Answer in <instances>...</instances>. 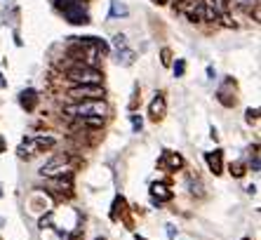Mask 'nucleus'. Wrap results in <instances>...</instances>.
Returning a JSON list of instances; mask_svg holds the SVG:
<instances>
[{
    "mask_svg": "<svg viewBox=\"0 0 261 240\" xmlns=\"http://www.w3.org/2000/svg\"><path fill=\"white\" fill-rule=\"evenodd\" d=\"M64 116H71L73 120L83 118H106L109 116V101L106 99H87V101H75L71 106H64Z\"/></svg>",
    "mask_w": 261,
    "mask_h": 240,
    "instance_id": "nucleus-1",
    "label": "nucleus"
},
{
    "mask_svg": "<svg viewBox=\"0 0 261 240\" xmlns=\"http://www.w3.org/2000/svg\"><path fill=\"white\" fill-rule=\"evenodd\" d=\"M57 10L64 14L68 24L73 26H85L90 24V12H87L85 0H55Z\"/></svg>",
    "mask_w": 261,
    "mask_h": 240,
    "instance_id": "nucleus-2",
    "label": "nucleus"
},
{
    "mask_svg": "<svg viewBox=\"0 0 261 240\" xmlns=\"http://www.w3.org/2000/svg\"><path fill=\"white\" fill-rule=\"evenodd\" d=\"M64 73L68 80H73L75 85H101L103 83V71L97 66H83V64H71L64 66Z\"/></svg>",
    "mask_w": 261,
    "mask_h": 240,
    "instance_id": "nucleus-3",
    "label": "nucleus"
},
{
    "mask_svg": "<svg viewBox=\"0 0 261 240\" xmlns=\"http://www.w3.org/2000/svg\"><path fill=\"white\" fill-rule=\"evenodd\" d=\"M73 165H75V160H73L71 153H55L40 167V174L45 179H55V177H61V174H71Z\"/></svg>",
    "mask_w": 261,
    "mask_h": 240,
    "instance_id": "nucleus-4",
    "label": "nucleus"
},
{
    "mask_svg": "<svg viewBox=\"0 0 261 240\" xmlns=\"http://www.w3.org/2000/svg\"><path fill=\"white\" fill-rule=\"evenodd\" d=\"M57 144L55 137H47V135H40V137H26L24 142L19 144L17 153L19 158H33V155L38 153H45V151H49V148Z\"/></svg>",
    "mask_w": 261,
    "mask_h": 240,
    "instance_id": "nucleus-5",
    "label": "nucleus"
},
{
    "mask_svg": "<svg viewBox=\"0 0 261 240\" xmlns=\"http://www.w3.org/2000/svg\"><path fill=\"white\" fill-rule=\"evenodd\" d=\"M66 94L73 99V101H87V99H106V90H103V85H73Z\"/></svg>",
    "mask_w": 261,
    "mask_h": 240,
    "instance_id": "nucleus-6",
    "label": "nucleus"
},
{
    "mask_svg": "<svg viewBox=\"0 0 261 240\" xmlns=\"http://www.w3.org/2000/svg\"><path fill=\"white\" fill-rule=\"evenodd\" d=\"M174 10H179L181 14H186L189 21H193V24L205 21V0H181Z\"/></svg>",
    "mask_w": 261,
    "mask_h": 240,
    "instance_id": "nucleus-7",
    "label": "nucleus"
},
{
    "mask_svg": "<svg viewBox=\"0 0 261 240\" xmlns=\"http://www.w3.org/2000/svg\"><path fill=\"white\" fill-rule=\"evenodd\" d=\"M186 165V160H184L181 153H174V151H163L158 160V167L160 170H167V172H176V170H181Z\"/></svg>",
    "mask_w": 261,
    "mask_h": 240,
    "instance_id": "nucleus-8",
    "label": "nucleus"
},
{
    "mask_svg": "<svg viewBox=\"0 0 261 240\" xmlns=\"http://www.w3.org/2000/svg\"><path fill=\"white\" fill-rule=\"evenodd\" d=\"M165 116H167V99H165V92H155L151 106H148V118H151V123H160Z\"/></svg>",
    "mask_w": 261,
    "mask_h": 240,
    "instance_id": "nucleus-9",
    "label": "nucleus"
},
{
    "mask_svg": "<svg viewBox=\"0 0 261 240\" xmlns=\"http://www.w3.org/2000/svg\"><path fill=\"white\" fill-rule=\"evenodd\" d=\"M174 193L170 191V184H165V181H155L151 186V200L153 205H163V203H170Z\"/></svg>",
    "mask_w": 261,
    "mask_h": 240,
    "instance_id": "nucleus-10",
    "label": "nucleus"
},
{
    "mask_svg": "<svg viewBox=\"0 0 261 240\" xmlns=\"http://www.w3.org/2000/svg\"><path fill=\"white\" fill-rule=\"evenodd\" d=\"M205 163L214 177H221V174H224V151H221V148L205 153Z\"/></svg>",
    "mask_w": 261,
    "mask_h": 240,
    "instance_id": "nucleus-11",
    "label": "nucleus"
},
{
    "mask_svg": "<svg viewBox=\"0 0 261 240\" xmlns=\"http://www.w3.org/2000/svg\"><path fill=\"white\" fill-rule=\"evenodd\" d=\"M19 104H21V109H26V111H36L38 106V92L36 90H24V92L19 94Z\"/></svg>",
    "mask_w": 261,
    "mask_h": 240,
    "instance_id": "nucleus-12",
    "label": "nucleus"
},
{
    "mask_svg": "<svg viewBox=\"0 0 261 240\" xmlns=\"http://www.w3.org/2000/svg\"><path fill=\"white\" fill-rule=\"evenodd\" d=\"M118 17H129V7L120 0H113L109 10V19H118Z\"/></svg>",
    "mask_w": 261,
    "mask_h": 240,
    "instance_id": "nucleus-13",
    "label": "nucleus"
},
{
    "mask_svg": "<svg viewBox=\"0 0 261 240\" xmlns=\"http://www.w3.org/2000/svg\"><path fill=\"white\" fill-rule=\"evenodd\" d=\"M125 215H127V203H125V198H122V196H118L116 203H113L111 219H113V222H118V217H120V219H125Z\"/></svg>",
    "mask_w": 261,
    "mask_h": 240,
    "instance_id": "nucleus-14",
    "label": "nucleus"
},
{
    "mask_svg": "<svg viewBox=\"0 0 261 240\" xmlns=\"http://www.w3.org/2000/svg\"><path fill=\"white\" fill-rule=\"evenodd\" d=\"M217 99H219V104L226 106V109H231V106H236V104H238L236 94H228V92L224 90V87H219V90H217Z\"/></svg>",
    "mask_w": 261,
    "mask_h": 240,
    "instance_id": "nucleus-15",
    "label": "nucleus"
},
{
    "mask_svg": "<svg viewBox=\"0 0 261 240\" xmlns=\"http://www.w3.org/2000/svg\"><path fill=\"white\" fill-rule=\"evenodd\" d=\"M228 3H231V7L240 10V12H249L254 5H259V0H228Z\"/></svg>",
    "mask_w": 261,
    "mask_h": 240,
    "instance_id": "nucleus-16",
    "label": "nucleus"
},
{
    "mask_svg": "<svg viewBox=\"0 0 261 240\" xmlns=\"http://www.w3.org/2000/svg\"><path fill=\"white\" fill-rule=\"evenodd\" d=\"M134 57H137V55H134L132 49L125 47V49H120V52H118V59H116V62H118V64H122V66H132Z\"/></svg>",
    "mask_w": 261,
    "mask_h": 240,
    "instance_id": "nucleus-17",
    "label": "nucleus"
},
{
    "mask_svg": "<svg viewBox=\"0 0 261 240\" xmlns=\"http://www.w3.org/2000/svg\"><path fill=\"white\" fill-rule=\"evenodd\" d=\"M160 64H163V66H172V49L170 47L160 49Z\"/></svg>",
    "mask_w": 261,
    "mask_h": 240,
    "instance_id": "nucleus-18",
    "label": "nucleus"
},
{
    "mask_svg": "<svg viewBox=\"0 0 261 240\" xmlns=\"http://www.w3.org/2000/svg\"><path fill=\"white\" fill-rule=\"evenodd\" d=\"M245 120H247L249 125L259 123V109H247V111H245Z\"/></svg>",
    "mask_w": 261,
    "mask_h": 240,
    "instance_id": "nucleus-19",
    "label": "nucleus"
},
{
    "mask_svg": "<svg viewBox=\"0 0 261 240\" xmlns=\"http://www.w3.org/2000/svg\"><path fill=\"white\" fill-rule=\"evenodd\" d=\"M245 170H247V167H245V163H236V165H231V174L236 179L245 177Z\"/></svg>",
    "mask_w": 261,
    "mask_h": 240,
    "instance_id": "nucleus-20",
    "label": "nucleus"
},
{
    "mask_svg": "<svg viewBox=\"0 0 261 240\" xmlns=\"http://www.w3.org/2000/svg\"><path fill=\"white\" fill-rule=\"evenodd\" d=\"M172 68H174V75H176V78H181V75L186 73V62H184V59H176Z\"/></svg>",
    "mask_w": 261,
    "mask_h": 240,
    "instance_id": "nucleus-21",
    "label": "nucleus"
},
{
    "mask_svg": "<svg viewBox=\"0 0 261 240\" xmlns=\"http://www.w3.org/2000/svg\"><path fill=\"white\" fill-rule=\"evenodd\" d=\"M249 165L254 172H259V144H254V148H252V163Z\"/></svg>",
    "mask_w": 261,
    "mask_h": 240,
    "instance_id": "nucleus-22",
    "label": "nucleus"
},
{
    "mask_svg": "<svg viewBox=\"0 0 261 240\" xmlns=\"http://www.w3.org/2000/svg\"><path fill=\"white\" fill-rule=\"evenodd\" d=\"M113 47H116L118 52H120V49H125V47H127V43H125V36H122V33H118V36H113Z\"/></svg>",
    "mask_w": 261,
    "mask_h": 240,
    "instance_id": "nucleus-23",
    "label": "nucleus"
},
{
    "mask_svg": "<svg viewBox=\"0 0 261 240\" xmlns=\"http://www.w3.org/2000/svg\"><path fill=\"white\" fill-rule=\"evenodd\" d=\"M129 120H132V129H134V132H141V127H144V120H141V116L132 113V116H129Z\"/></svg>",
    "mask_w": 261,
    "mask_h": 240,
    "instance_id": "nucleus-24",
    "label": "nucleus"
},
{
    "mask_svg": "<svg viewBox=\"0 0 261 240\" xmlns=\"http://www.w3.org/2000/svg\"><path fill=\"white\" fill-rule=\"evenodd\" d=\"M139 87H137V90H134V94H132V101H129V111H134V109H137V101H139Z\"/></svg>",
    "mask_w": 261,
    "mask_h": 240,
    "instance_id": "nucleus-25",
    "label": "nucleus"
},
{
    "mask_svg": "<svg viewBox=\"0 0 261 240\" xmlns=\"http://www.w3.org/2000/svg\"><path fill=\"white\" fill-rule=\"evenodd\" d=\"M249 14L254 17V21H259V17H261V5H254L252 10H249Z\"/></svg>",
    "mask_w": 261,
    "mask_h": 240,
    "instance_id": "nucleus-26",
    "label": "nucleus"
},
{
    "mask_svg": "<svg viewBox=\"0 0 261 240\" xmlns=\"http://www.w3.org/2000/svg\"><path fill=\"white\" fill-rule=\"evenodd\" d=\"M207 75H210V80L217 78V71H214V66H207Z\"/></svg>",
    "mask_w": 261,
    "mask_h": 240,
    "instance_id": "nucleus-27",
    "label": "nucleus"
},
{
    "mask_svg": "<svg viewBox=\"0 0 261 240\" xmlns=\"http://www.w3.org/2000/svg\"><path fill=\"white\" fill-rule=\"evenodd\" d=\"M153 3H155V5H167L170 0H153Z\"/></svg>",
    "mask_w": 261,
    "mask_h": 240,
    "instance_id": "nucleus-28",
    "label": "nucleus"
},
{
    "mask_svg": "<svg viewBox=\"0 0 261 240\" xmlns=\"http://www.w3.org/2000/svg\"><path fill=\"white\" fill-rule=\"evenodd\" d=\"M5 151V142H3V137H0V153Z\"/></svg>",
    "mask_w": 261,
    "mask_h": 240,
    "instance_id": "nucleus-29",
    "label": "nucleus"
},
{
    "mask_svg": "<svg viewBox=\"0 0 261 240\" xmlns=\"http://www.w3.org/2000/svg\"><path fill=\"white\" fill-rule=\"evenodd\" d=\"M0 87H5V80H3V75H0Z\"/></svg>",
    "mask_w": 261,
    "mask_h": 240,
    "instance_id": "nucleus-30",
    "label": "nucleus"
},
{
    "mask_svg": "<svg viewBox=\"0 0 261 240\" xmlns=\"http://www.w3.org/2000/svg\"><path fill=\"white\" fill-rule=\"evenodd\" d=\"M134 238H137V240H146V238H141V235H139V233H137V235H134Z\"/></svg>",
    "mask_w": 261,
    "mask_h": 240,
    "instance_id": "nucleus-31",
    "label": "nucleus"
},
{
    "mask_svg": "<svg viewBox=\"0 0 261 240\" xmlns=\"http://www.w3.org/2000/svg\"><path fill=\"white\" fill-rule=\"evenodd\" d=\"M94 240H106V238H94Z\"/></svg>",
    "mask_w": 261,
    "mask_h": 240,
    "instance_id": "nucleus-32",
    "label": "nucleus"
},
{
    "mask_svg": "<svg viewBox=\"0 0 261 240\" xmlns=\"http://www.w3.org/2000/svg\"><path fill=\"white\" fill-rule=\"evenodd\" d=\"M243 240H249V238H243Z\"/></svg>",
    "mask_w": 261,
    "mask_h": 240,
    "instance_id": "nucleus-33",
    "label": "nucleus"
},
{
    "mask_svg": "<svg viewBox=\"0 0 261 240\" xmlns=\"http://www.w3.org/2000/svg\"><path fill=\"white\" fill-rule=\"evenodd\" d=\"M0 196H3V193H0Z\"/></svg>",
    "mask_w": 261,
    "mask_h": 240,
    "instance_id": "nucleus-34",
    "label": "nucleus"
}]
</instances>
